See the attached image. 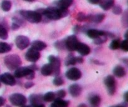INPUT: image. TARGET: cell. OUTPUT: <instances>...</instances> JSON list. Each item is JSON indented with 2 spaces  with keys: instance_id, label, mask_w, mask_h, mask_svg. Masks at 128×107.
I'll use <instances>...</instances> for the list:
<instances>
[{
  "instance_id": "cell-1",
  "label": "cell",
  "mask_w": 128,
  "mask_h": 107,
  "mask_svg": "<svg viewBox=\"0 0 128 107\" xmlns=\"http://www.w3.org/2000/svg\"><path fill=\"white\" fill-rule=\"evenodd\" d=\"M42 17L44 16L46 20H58L62 18H64L69 15L68 9L58 7H49L46 9H40L38 10Z\"/></svg>"
},
{
  "instance_id": "cell-2",
  "label": "cell",
  "mask_w": 128,
  "mask_h": 107,
  "mask_svg": "<svg viewBox=\"0 0 128 107\" xmlns=\"http://www.w3.org/2000/svg\"><path fill=\"white\" fill-rule=\"evenodd\" d=\"M20 14L24 20L31 23H38L42 20V15L37 11L21 10L20 11Z\"/></svg>"
},
{
  "instance_id": "cell-3",
  "label": "cell",
  "mask_w": 128,
  "mask_h": 107,
  "mask_svg": "<svg viewBox=\"0 0 128 107\" xmlns=\"http://www.w3.org/2000/svg\"><path fill=\"white\" fill-rule=\"evenodd\" d=\"M4 64L9 70H14L21 66L22 61L18 55H10L4 58Z\"/></svg>"
},
{
  "instance_id": "cell-4",
  "label": "cell",
  "mask_w": 128,
  "mask_h": 107,
  "mask_svg": "<svg viewBox=\"0 0 128 107\" xmlns=\"http://www.w3.org/2000/svg\"><path fill=\"white\" fill-rule=\"evenodd\" d=\"M12 105L16 106H24L27 103V98L21 93H13L9 98Z\"/></svg>"
},
{
  "instance_id": "cell-5",
  "label": "cell",
  "mask_w": 128,
  "mask_h": 107,
  "mask_svg": "<svg viewBox=\"0 0 128 107\" xmlns=\"http://www.w3.org/2000/svg\"><path fill=\"white\" fill-rule=\"evenodd\" d=\"M48 60L52 66V75L55 76H58L61 71V61L60 58L53 55H50L48 57Z\"/></svg>"
},
{
  "instance_id": "cell-6",
  "label": "cell",
  "mask_w": 128,
  "mask_h": 107,
  "mask_svg": "<svg viewBox=\"0 0 128 107\" xmlns=\"http://www.w3.org/2000/svg\"><path fill=\"white\" fill-rule=\"evenodd\" d=\"M104 83L107 88L108 93L110 95H113L116 90V82L114 77L112 75L106 76L104 80Z\"/></svg>"
},
{
  "instance_id": "cell-7",
  "label": "cell",
  "mask_w": 128,
  "mask_h": 107,
  "mask_svg": "<svg viewBox=\"0 0 128 107\" xmlns=\"http://www.w3.org/2000/svg\"><path fill=\"white\" fill-rule=\"evenodd\" d=\"M78 42L76 35H71L64 40L65 48L70 51H76V48Z\"/></svg>"
},
{
  "instance_id": "cell-8",
  "label": "cell",
  "mask_w": 128,
  "mask_h": 107,
  "mask_svg": "<svg viewBox=\"0 0 128 107\" xmlns=\"http://www.w3.org/2000/svg\"><path fill=\"white\" fill-rule=\"evenodd\" d=\"M40 56H41V55H40V51L31 48L26 53L25 58L28 61L35 63L38 61L39 59L40 58Z\"/></svg>"
},
{
  "instance_id": "cell-9",
  "label": "cell",
  "mask_w": 128,
  "mask_h": 107,
  "mask_svg": "<svg viewBox=\"0 0 128 107\" xmlns=\"http://www.w3.org/2000/svg\"><path fill=\"white\" fill-rule=\"evenodd\" d=\"M15 43L18 48L21 50H23L28 47L30 44V41L27 36L20 35L16 38Z\"/></svg>"
},
{
  "instance_id": "cell-10",
  "label": "cell",
  "mask_w": 128,
  "mask_h": 107,
  "mask_svg": "<svg viewBox=\"0 0 128 107\" xmlns=\"http://www.w3.org/2000/svg\"><path fill=\"white\" fill-rule=\"evenodd\" d=\"M66 76L69 80L76 81L81 78L82 76V73L81 71L77 68H72L66 71Z\"/></svg>"
},
{
  "instance_id": "cell-11",
  "label": "cell",
  "mask_w": 128,
  "mask_h": 107,
  "mask_svg": "<svg viewBox=\"0 0 128 107\" xmlns=\"http://www.w3.org/2000/svg\"><path fill=\"white\" fill-rule=\"evenodd\" d=\"M30 101L31 106L34 107H43L44 100L42 96L41 95H36V94H32L30 96Z\"/></svg>"
},
{
  "instance_id": "cell-12",
  "label": "cell",
  "mask_w": 128,
  "mask_h": 107,
  "mask_svg": "<svg viewBox=\"0 0 128 107\" xmlns=\"http://www.w3.org/2000/svg\"><path fill=\"white\" fill-rule=\"evenodd\" d=\"M34 71L30 66L26 67H19L16 69L14 71V76L18 78L25 77L26 78L31 72Z\"/></svg>"
},
{
  "instance_id": "cell-13",
  "label": "cell",
  "mask_w": 128,
  "mask_h": 107,
  "mask_svg": "<svg viewBox=\"0 0 128 107\" xmlns=\"http://www.w3.org/2000/svg\"><path fill=\"white\" fill-rule=\"evenodd\" d=\"M0 81L8 86H14L16 82L14 76L9 73H5L0 75Z\"/></svg>"
},
{
  "instance_id": "cell-14",
  "label": "cell",
  "mask_w": 128,
  "mask_h": 107,
  "mask_svg": "<svg viewBox=\"0 0 128 107\" xmlns=\"http://www.w3.org/2000/svg\"><path fill=\"white\" fill-rule=\"evenodd\" d=\"M76 51H78L81 56H87L91 52L90 46L83 43L78 42L76 48Z\"/></svg>"
},
{
  "instance_id": "cell-15",
  "label": "cell",
  "mask_w": 128,
  "mask_h": 107,
  "mask_svg": "<svg viewBox=\"0 0 128 107\" xmlns=\"http://www.w3.org/2000/svg\"><path fill=\"white\" fill-rule=\"evenodd\" d=\"M69 91L72 97H78L82 92V88L78 84H72L69 88Z\"/></svg>"
},
{
  "instance_id": "cell-16",
  "label": "cell",
  "mask_w": 128,
  "mask_h": 107,
  "mask_svg": "<svg viewBox=\"0 0 128 107\" xmlns=\"http://www.w3.org/2000/svg\"><path fill=\"white\" fill-rule=\"evenodd\" d=\"M105 18V15L104 14H96V15H88V20L94 23H100Z\"/></svg>"
},
{
  "instance_id": "cell-17",
  "label": "cell",
  "mask_w": 128,
  "mask_h": 107,
  "mask_svg": "<svg viewBox=\"0 0 128 107\" xmlns=\"http://www.w3.org/2000/svg\"><path fill=\"white\" fill-rule=\"evenodd\" d=\"M98 4L104 11L110 10L114 5V0H100Z\"/></svg>"
},
{
  "instance_id": "cell-18",
  "label": "cell",
  "mask_w": 128,
  "mask_h": 107,
  "mask_svg": "<svg viewBox=\"0 0 128 107\" xmlns=\"http://www.w3.org/2000/svg\"><path fill=\"white\" fill-rule=\"evenodd\" d=\"M31 46L32 48L38 50L39 51L44 50L47 47V45L44 42L40 41V40H36V41H32L31 44Z\"/></svg>"
},
{
  "instance_id": "cell-19",
  "label": "cell",
  "mask_w": 128,
  "mask_h": 107,
  "mask_svg": "<svg viewBox=\"0 0 128 107\" xmlns=\"http://www.w3.org/2000/svg\"><path fill=\"white\" fill-rule=\"evenodd\" d=\"M113 74L118 78H122L126 75V71L123 66L118 65L113 69Z\"/></svg>"
},
{
  "instance_id": "cell-20",
  "label": "cell",
  "mask_w": 128,
  "mask_h": 107,
  "mask_svg": "<svg viewBox=\"0 0 128 107\" xmlns=\"http://www.w3.org/2000/svg\"><path fill=\"white\" fill-rule=\"evenodd\" d=\"M52 103L51 104V106L52 107H66L70 105V101L62 100V98H55L54 101H52Z\"/></svg>"
},
{
  "instance_id": "cell-21",
  "label": "cell",
  "mask_w": 128,
  "mask_h": 107,
  "mask_svg": "<svg viewBox=\"0 0 128 107\" xmlns=\"http://www.w3.org/2000/svg\"><path fill=\"white\" fill-rule=\"evenodd\" d=\"M41 74L44 76H48L52 75V69L51 64H45L44 66H42L41 69Z\"/></svg>"
},
{
  "instance_id": "cell-22",
  "label": "cell",
  "mask_w": 128,
  "mask_h": 107,
  "mask_svg": "<svg viewBox=\"0 0 128 107\" xmlns=\"http://www.w3.org/2000/svg\"><path fill=\"white\" fill-rule=\"evenodd\" d=\"M73 0H59L56 4V7L68 9L72 4Z\"/></svg>"
},
{
  "instance_id": "cell-23",
  "label": "cell",
  "mask_w": 128,
  "mask_h": 107,
  "mask_svg": "<svg viewBox=\"0 0 128 107\" xmlns=\"http://www.w3.org/2000/svg\"><path fill=\"white\" fill-rule=\"evenodd\" d=\"M89 101H90V104L91 106H98L101 103V98L99 95H94L91 96V97L89 98Z\"/></svg>"
},
{
  "instance_id": "cell-24",
  "label": "cell",
  "mask_w": 128,
  "mask_h": 107,
  "mask_svg": "<svg viewBox=\"0 0 128 107\" xmlns=\"http://www.w3.org/2000/svg\"><path fill=\"white\" fill-rule=\"evenodd\" d=\"M78 63V56H74L72 55H70L65 61L66 66L74 65Z\"/></svg>"
},
{
  "instance_id": "cell-25",
  "label": "cell",
  "mask_w": 128,
  "mask_h": 107,
  "mask_svg": "<svg viewBox=\"0 0 128 107\" xmlns=\"http://www.w3.org/2000/svg\"><path fill=\"white\" fill-rule=\"evenodd\" d=\"M11 50V46L7 43L0 42V53L10 52Z\"/></svg>"
},
{
  "instance_id": "cell-26",
  "label": "cell",
  "mask_w": 128,
  "mask_h": 107,
  "mask_svg": "<svg viewBox=\"0 0 128 107\" xmlns=\"http://www.w3.org/2000/svg\"><path fill=\"white\" fill-rule=\"evenodd\" d=\"M43 98L44 101L46 102H51V101H54L56 98V96H55L54 93L52 92V91H50L45 94L44 96H42Z\"/></svg>"
},
{
  "instance_id": "cell-27",
  "label": "cell",
  "mask_w": 128,
  "mask_h": 107,
  "mask_svg": "<svg viewBox=\"0 0 128 107\" xmlns=\"http://www.w3.org/2000/svg\"><path fill=\"white\" fill-rule=\"evenodd\" d=\"M11 1H8V0H4L2 3H1V9L3 10L4 11H9L11 8Z\"/></svg>"
},
{
  "instance_id": "cell-28",
  "label": "cell",
  "mask_w": 128,
  "mask_h": 107,
  "mask_svg": "<svg viewBox=\"0 0 128 107\" xmlns=\"http://www.w3.org/2000/svg\"><path fill=\"white\" fill-rule=\"evenodd\" d=\"M8 38L7 30L2 25H0V38L2 40H6Z\"/></svg>"
},
{
  "instance_id": "cell-29",
  "label": "cell",
  "mask_w": 128,
  "mask_h": 107,
  "mask_svg": "<svg viewBox=\"0 0 128 107\" xmlns=\"http://www.w3.org/2000/svg\"><path fill=\"white\" fill-rule=\"evenodd\" d=\"M107 40V36H100V37L94 39V43L96 45H101V44H103L104 43L106 42Z\"/></svg>"
},
{
  "instance_id": "cell-30",
  "label": "cell",
  "mask_w": 128,
  "mask_h": 107,
  "mask_svg": "<svg viewBox=\"0 0 128 107\" xmlns=\"http://www.w3.org/2000/svg\"><path fill=\"white\" fill-rule=\"evenodd\" d=\"M120 41L119 40H114L110 44V48L112 50H116L120 48Z\"/></svg>"
},
{
  "instance_id": "cell-31",
  "label": "cell",
  "mask_w": 128,
  "mask_h": 107,
  "mask_svg": "<svg viewBox=\"0 0 128 107\" xmlns=\"http://www.w3.org/2000/svg\"><path fill=\"white\" fill-rule=\"evenodd\" d=\"M76 19L80 22H83L88 20V15H86L83 13H79L76 15Z\"/></svg>"
},
{
  "instance_id": "cell-32",
  "label": "cell",
  "mask_w": 128,
  "mask_h": 107,
  "mask_svg": "<svg viewBox=\"0 0 128 107\" xmlns=\"http://www.w3.org/2000/svg\"><path fill=\"white\" fill-rule=\"evenodd\" d=\"M64 83V81L62 80V78L60 76H56V77L54 78L53 80V84L55 85V86H61V85H63Z\"/></svg>"
},
{
  "instance_id": "cell-33",
  "label": "cell",
  "mask_w": 128,
  "mask_h": 107,
  "mask_svg": "<svg viewBox=\"0 0 128 107\" xmlns=\"http://www.w3.org/2000/svg\"><path fill=\"white\" fill-rule=\"evenodd\" d=\"M66 92L65 91V90H58V91H56L55 93V96H56V98H64L66 96Z\"/></svg>"
},
{
  "instance_id": "cell-34",
  "label": "cell",
  "mask_w": 128,
  "mask_h": 107,
  "mask_svg": "<svg viewBox=\"0 0 128 107\" xmlns=\"http://www.w3.org/2000/svg\"><path fill=\"white\" fill-rule=\"evenodd\" d=\"M120 48H121V50H123L125 52L128 51V41L127 39L124 40L123 41H122V42L120 43Z\"/></svg>"
},
{
  "instance_id": "cell-35",
  "label": "cell",
  "mask_w": 128,
  "mask_h": 107,
  "mask_svg": "<svg viewBox=\"0 0 128 107\" xmlns=\"http://www.w3.org/2000/svg\"><path fill=\"white\" fill-rule=\"evenodd\" d=\"M112 12L114 14L116 15H119L120 14L122 13V8L119 5H116V6H112Z\"/></svg>"
},
{
  "instance_id": "cell-36",
  "label": "cell",
  "mask_w": 128,
  "mask_h": 107,
  "mask_svg": "<svg viewBox=\"0 0 128 107\" xmlns=\"http://www.w3.org/2000/svg\"><path fill=\"white\" fill-rule=\"evenodd\" d=\"M55 46L56 48L58 50H63V48H65V45H64V40L62 41H59L55 43Z\"/></svg>"
},
{
  "instance_id": "cell-37",
  "label": "cell",
  "mask_w": 128,
  "mask_h": 107,
  "mask_svg": "<svg viewBox=\"0 0 128 107\" xmlns=\"http://www.w3.org/2000/svg\"><path fill=\"white\" fill-rule=\"evenodd\" d=\"M12 21H13V23H16L17 25H18L20 26H23V25L24 24V20H22V19H20L17 17L12 18Z\"/></svg>"
},
{
  "instance_id": "cell-38",
  "label": "cell",
  "mask_w": 128,
  "mask_h": 107,
  "mask_svg": "<svg viewBox=\"0 0 128 107\" xmlns=\"http://www.w3.org/2000/svg\"><path fill=\"white\" fill-rule=\"evenodd\" d=\"M128 24V13L127 11H126V12L124 13L123 16H122V25H124V26L127 27Z\"/></svg>"
},
{
  "instance_id": "cell-39",
  "label": "cell",
  "mask_w": 128,
  "mask_h": 107,
  "mask_svg": "<svg viewBox=\"0 0 128 107\" xmlns=\"http://www.w3.org/2000/svg\"><path fill=\"white\" fill-rule=\"evenodd\" d=\"M34 83L32 82H31V81H28V82H26V83L24 84V87L26 88L27 89H29L30 88L32 87V86H34Z\"/></svg>"
},
{
  "instance_id": "cell-40",
  "label": "cell",
  "mask_w": 128,
  "mask_h": 107,
  "mask_svg": "<svg viewBox=\"0 0 128 107\" xmlns=\"http://www.w3.org/2000/svg\"><path fill=\"white\" fill-rule=\"evenodd\" d=\"M81 30V27L80 26H76L73 29V31L75 33H77Z\"/></svg>"
},
{
  "instance_id": "cell-41",
  "label": "cell",
  "mask_w": 128,
  "mask_h": 107,
  "mask_svg": "<svg viewBox=\"0 0 128 107\" xmlns=\"http://www.w3.org/2000/svg\"><path fill=\"white\" fill-rule=\"evenodd\" d=\"M20 26H19L18 25H17L16 23H12V29L13 30H18L19 28H20Z\"/></svg>"
},
{
  "instance_id": "cell-42",
  "label": "cell",
  "mask_w": 128,
  "mask_h": 107,
  "mask_svg": "<svg viewBox=\"0 0 128 107\" xmlns=\"http://www.w3.org/2000/svg\"><path fill=\"white\" fill-rule=\"evenodd\" d=\"M88 1L92 5H96V4H98L100 0H88Z\"/></svg>"
},
{
  "instance_id": "cell-43",
  "label": "cell",
  "mask_w": 128,
  "mask_h": 107,
  "mask_svg": "<svg viewBox=\"0 0 128 107\" xmlns=\"http://www.w3.org/2000/svg\"><path fill=\"white\" fill-rule=\"evenodd\" d=\"M5 103V99L2 96H0V106L4 105Z\"/></svg>"
},
{
  "instance_id": "cell-44",
  "label": "cell",
  "mask_w": 128,
  "mask_h": 107,
  "mask_svg": "<svg viewBox=\"0 0 128 107\" xmlns=\"http://www.w3.org/2000/svg\"><path fill=\"white\" fill-rule=\"evenodd\" d=\"M128 102H126V101H125L124 103H121L120 104V105H116V106H128Z\"/></svg>"
},
{
  "instance_id": "cell-45",
  "label": "cell",
  "mask_w": 128,
  "mask_h": 107,
  "mask_svg": "<svg viewBox=\"0 0 128 107\" xmlns=\"http://www.w3.org/2000/svg\"><path fill=\"white\" fill-rule=\"evenodd\" d=\"M124 98L125 101L126 102H128V92H126L124 93Z\"/></svg>"
},
{
  "instance_id": "cell-46",
  "label": "cell",
  "mask_w": 128,
  "mask_h": 107,
  "mask_svg": "<svg viewBox=\"0 0 128 107\" xmlns=\"http://www.w3.org/2000/svg\"><path fill=\"white\" fill-rule=\"evenodd\" d=\"M128 33V31H126V33H125V38H126V39H128V37H127Z\"/></svg>"
},
{
  "instance_id": "cell-47",
  "label": "cell",
  "mask_w": 128,
  "mask_h": 107,
  "mask_svg": "<svg viewBox=\"0 0 128 107\" xmlns=\"http://www.w3.org/2000/svg\"><path fill=\"white\" fill-rule=\"evenodd\" d=\"M78 106H86V105L84 104H82V105H80Z\"/></svg>"
},
{
  "instance_id": "cell-48",
  "label": "cell",
  "mask_w": 128,
  "mask_h": 107,
  "mask_svg": "<svg viewBox=\"0 0 128 107\" xmlns=\"http://www.w3.org/2000/svg\"><path fill=\"white\" fill-rule=\"evenodd\" d=\"M26 1H35V0H26Z\"/></svg>"
},
{
  "instance_id": "cell-49",
  "label": "cell",
  "mask_w": 128,
  "mask_h": 107,
  "mask_svg": "<svg viewBox=\"0 0 128 107\" xmlns=\"http://www.w3.org/2000/svg\"><path fill=\"white\" fill-rule=\"evenodd\" d=\"M0 86H1V83H0Z\"/></svg>"
}]
</instances>
